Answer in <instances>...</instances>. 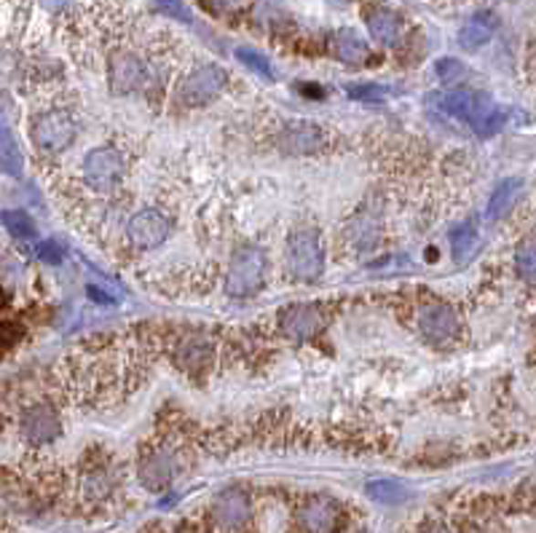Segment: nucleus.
I'll use <instances>...</instances> for the list:
<instances>
[{"label": "nucleus", "mask_w": 536, "mask_h": 533, "mask_svg": "<svg viewBox=\"0 0 536 533\" xmlns=\"http://www.w3.org/2000/svg\"><path fill=\"white\" fill-rule=\"evenodd\" d=\"M352 99H357V102H384L386 97H389V91L384 89V86H375V83H363V86H349V91H346Z\"/></svg>", "instance_id": "28"}, {"label": "nucleus", "mask_w": 536, "mask_h": 533, "mask_svg": "<svg viewBox=\"0 0 536 533\" xmlns=\"http://www.w3.org/2000/svg\"><path fill=\"white\" fill-rule=\"evenodd\" d=\"M288 268L300 282H314L325 271V252L314 228H295L288 239Z\"/></svg>", "instance_id": "3"}, {"label": "nucleus", "mask_w": 536, "mask_h": 533, "mask_svg": "<svg viewBox=\"0 0 536 533\" xmlns=\"http://www.w3.org/2000/svg\"><path fill=\"white\" fill-rule=\"evenodd\" d=\"M162 5V11H166L169 16L180 19V22H191V11L183 0H156Z\"/></svg>", "instance_id": "30"}, {"label": "nucleus", "mask_w": 536, "mask_h": 533, "mask_svg": "<svg viewBox=\"0 0 536 533\" xmlns=\"http://www.w3.org/2000/svg\"><path fill=\"white\" fill-rule=\"evenodd\" d=\"M365 25L373 38L384 46H397L403 38V19L386 5H371L365 11Z\"/></svg>", "instance_id": "16"}, {"label": "nucleus", "mask_w": 536, "mask_h": 533, "mask_svg": "<svg viewBox=\"0 0 536 533\" xmlns=\"http://www.w3.org/2000/svg\"><path fill=\"white\" fill-rule=\"evenodd\" d=\"M126 162L119 148L102 145L86 153L83 159V183L97 193H110L124 180Z\"/></svg>", "instance_id": "4"}, {"label": "nucleus", "mask_w": 536, "mask_h": 533, "mask_svg": "<svg viewBox=\"0 0 536 533\" xmlns=\"http://www.w3.org/2000/svg\"><path fill=\"white\" fill-rule=\"evenodd\" d=\"M206 357H209V349H206L202 340H188L183 349H180V362L183 365H188L191 370H196L202 362H206Z\"/></svg>", "instance_id": "27"}, {"label": "nucleus", "mask_w": 536, "mask_h": 533, "mask_svg": "<svg viewBox=\"0 0 536 533\" xmlns=\"http://www.w3.org/2000/svg\"><path fill=\"white\" fill-rule=\"evenodd\" d=\"M496 16L491 11H480V14H475V16H469L464 25H461V30H458V46L464 48V51H478V48H483L486 43L494 38L496 33Z\"/></svg>", "instance_id": "17"}, {"label": "nucleus", "mask_w": 536, "mask_h": 533, "mask_svg": "<svg viewBox=\"0 0 536 533\" xmlns=\"http://www.w3.org/2000/svg\"><path fill=\"white\" fill-rule=\"evenodd\" d=\"M421 533H458V531H456L454 526L443 523V520H429V523L421 528Z\"/></svg>", "instance_id": "33"}, {"label": "nucleus", "mask_w": 536, "mask_h": 533, "mask_svg": "<svg viewBox=\"0 0 536 533\" xmlns=\"http://www.w3.org/2000/svg\"><path fill=\"white\" fill-rule=\"evenodd\" d=\"M89 298H94V300H100V303H110V295H102V289L100 287H89Z\"/></svg>", "instance_id": "34"}, {"label": "nucleus", "mask_w": 536, "mask_h": 533, "mask_svg": "<svg viewBox=\"0 0 536 533\" xmlns=\"http://www.w3.org/2000/svg\"><path fill=\"white\" fill-rule=\"evenodd\" d=\"M435 99V105L448 113L456 121H464L478 137H494L496 131H501V126L507 121V113L501 105H496L486 91H475V89H451L448 94H435L429 97Z\"/></svg>", "instance_id": "1"}, {"label": "nucleus", "mask_w": 536, "mask_h": 533, "mask_svg": "<svg viewBox=\"0 0 536 533\" xmlns=\"http://www.w3.org/2000/svg\"><path fill=\"white\" fill-rule=\"evenodd\" d=\"M169 234H172V223L159 209H142L126 225V239L137 249H156L169 239Z\"/></svg>", "instance_id": "8"}, {"label": "nucleus", "mask_w": 536, "mask_h": 533, "mask_svg": "<svg viewBox=\"0 0 536 533\" xmlns=\"http://www.w3.org/2000/svg\"><path fill=\"white\" fill-rule=\"evenodd\" d=\"M515 263H518V274H520L529 285H534V246H531V242H526V245L518 249Z\"/></svg>", "instance_id": "29"}, {"label": "nucleus", "mask_w": 536, "mask_h": 533, "mask_svg": "<svg viewBox=\"0 0 536 533\" xmlns=\"http://www.w3.org/2000/svg\"><path fill=\"white\" fill-rule=\"evenodd\" d=\"M236 59H239L247 70H252L255 76H260V78H266V81L274 78L271 62H268L263 54H257V51H252V48H239V51H236Z\"/></svg>", "instance_id": "25"}, {"label": "nucleus", "mask_w": 536, "mask_h": 533, "mask_svg": "<svg viewBox=\"0 0 536 533\" xmlns=\"http://www.w3.org/2000/svg\"><path fill=\"white\" fill-rule=\"evenodd\" d=\"M76 121L65 110H43L30 123V140L41 153H59L76 140Z\"/></svg>", "instance_id": "5"}, {"label": "nucleus", "mask_w": 536, "mask_h": 533, "mask_svg": "<svg viewBox=\"0 0 536 533\" xmlns=\"http://www.w3.org/2000/svg\"><path fill=\"white\" fill-rule=\"evenodd\" d=\"M148 81V68L140 57L129 51H116L110 57V89L116 94H131Z\"/></svg>", "instance_id": "14"}, {"label": "nucleus", "mask_w": 536, "mask_h": 533, "mask_svg": "<svg viewBox=\"0 0 536 533\" xmlns=\"http://www.w3.org/2000/svg\"><path fill=\"white\" fill-rule=\"evenodd\" d=\"M331 51L335 59H341V62H346V65H363V62H368V57H371L368 43L363 41L354 30H338V33L332 36Z\"/></svg>", "instance_id": "18"}, {"label": "nucleus", "mask_w": 536, "mask_h": 533, "mask_svg": "<svg viewBox=\"0 0 536 533\" xmlns=\"http://www.w3.org/2000/svg\"><path fill=\"white\" fill-rule=\"evenodd\" d=\"M41 3L48 8V11H62L70 0H41Z\"/></svg>", "instance_id": "35"}, {"label": "nucleus", "mask_w": 536, "mask_h": 533, "mask_svg": "<svg viewBox=\"0 0 536 533\" xmlns=\"http://www.w3.org/2000/svg\"><path fill=\"white\" fill-rule=\"evenodd\" d=\"M435 70H437V78L443 83H448V86H454V83H461L467 78V68L454 59V57H446V59H440L437 65H435Z\"/></svg>", "instance_id": "26"}, {"label": "nucleus", "mask_w": 536, "mask_h": 533, "mask_svg": "<svg viewBox=\"0 0 536 533\" xmlns=\"http://www.w3.org/2000/svg\"><path fill=\"white\" fill-rule=\"evenodd\" d=\"M205 5L212 14H234L247 5V0H205Z\"/></svg>", "instance_id": "31"}, {"label": "nucleus", "mask_w": 536, "mask_h": 533, "mask_svg": "<svg viewBox=\"0 0 536 533\" xmlns=\"http://www.w3.org/2000/svg\"><path fill=\"white\" fill-rule=\"evenodd\" d=\"M328 325V314L317 303H298L282 314V332L289 340H311Z\"/></svg>", "instance_id": "11"}, {"label": "nucleus", "mask_w": 536, "mask_h": 533, "mask_svg": "<svg viewBox=\"0 0 536 533\" xmlns=\"http://www.w3.org/2000/svg\"><path fill=\"white\" fill-rule=\"evenodd\" d=\"M177 475H180V464H177V455L172 451L148 453L140 464V480L151 491L166 488Z\"/></svg>", "instance_id": "15"}, {"label": "nucleus", "mask_w": 536, "mask_h": 533, "mask_svg": "<svg viewBox=\"0 0 536 533\" xmlns=\"http://www.w3.org/2000/svg\"><path fill=\"white\" fill-rule=\"evenodd\" d=\"M212 520L217 531L242 533L252 520V504L249 496L242 488H226L215 496L212 501Z\"/></svg>", "instance_id": "7"}, {"label": "nucleus", "mask_w": 536, "mask_h": 533, "mask_svg": "<svg viewBox=\"0 0 536 533\" xmlns=\"http://www.w3.org/2000/svg\"><path fill=\"white\" fill-rule=\"evenodd\" d=\"M113 483H116V480H113V472H110L108 466H94V469L83 472L81 491L86 498L100 501V498L110 496V491H113Z\"/></svg>", "instance_id": "22"}, {"label": "nucleus", "mask_w": 536, "mask_h": 533, "mask_svg": "<svg viewBox=\"0 0 536 533\" xmlns=\"http://www.w3.org/2000/svg\"><path fill=\"white\" fill-rule=\"evenodd\" d=\"M418 332L429 340V343H448L458 335V317L448 303L432 300L424 303L418 311Z\"/></svg>", "instance_id": "9"}, {"label": "nucleus", "mask_w": 536, "mask_h": 533, "mask_svg": "<svg viewBox=\"0 0 536 533\" xmlns=\"http://www.w3.org/2000/svg\"><path fill=\"white\" fill-rule=\"evenodd\" d=\"M0 223L3 228L14 236V239H33L36 236V223L25 209H5L0 212Z\"/></svg>", "instance_id": "24"}, {"label": "nucleus", "mask_w": 536, "mask_h": 533, "mask_svg": "<svg viewBox=\"0 0 536 533\" xmlns=\"http://www.w3.org/2000/svg\"><path fill=\"white\" fill-rule=\"evenodd\" d=\"M448 242H451V257H454L456 266H467L478 255L480 234H478L475 223H461L448 234Z\"/></svg>", "instance_id": "20"}, {"label": "nucleus", "mask_w": 536, "mask_h": 533, "mask_svg": "<svg viewBox=\"0 0 536 533\" xmlns=\"http://www.w3.org/2000/svg\"><path fill=\"white\" fill-rule=\"evenodd\" d=\"M520 188H523V183L520 180H515V177H510V180H504V183H499L496 185V191L491 193V202H489V220H504L515 204H518V196H520Z\"/></svg>", "instance_id": "21"}, {"label": "nucleus", "mask_w": 536, "mask_h": 533, "mask_svg": "<svg viewBox=\"0 0 536 533\" xmlns=\"http://www.w3.org/2000/svg\"><path fill=\"white\" fill-rule=\"evenodd\" d=\"M325 145H328V137L317 123L289 121L279 131V148L289 156H311V153H320Z\"/></svg>", "instance_id": "12"}, {"label": "nucleus", "mask_w": 536, "mask_h": 533, "mask_svg": "<svg viewBox=\"0 0 536 533\" xmlns=\"http://www.w3.org/2000/svg\"><path fill=\"white\" fill-rule=\"evenodd\" d=\"M38 257H41L43 263H48V266H57V263H62L65 252L59 249L57 242H43V245L38 246Z\"/></svg>", "instance_id": "32"}, {"label": "nucleus", "mask_w": 536, "mask_h": 533, "mask_svg": "<svg viewBox=\"0 0 536 533\" xmlns=\"http://www.w3.org/2000/svg\"><path fill=\"white\" fill-rule=\"evenodd\" d=\"M268 274V257L260 246H242L228 266L226 292L231 298H249L263 287Z\"/></svg>", "instance_id": "2"}, {"label": "nucleus", "mask_w": 536, "mask_h": 533, "mask_svg": "<svg viewBox=\"0 0 536 533\" xmlns=\"http://www.w3.org/2000/svg\"><path fill=\"white\" fill-rule=\"evenodd\" d=\"M22 437L25 443H30L33 448H41L48 445L59 437L62 432V421H59V413L54 411L48 402H38L33 408L22 413Z\"/></svg>", "instance_id": "10"}, {"label": "nucleus", "mask_w": 536, "mask_h": 533, "mask_svg": "<svg viewBox=\"0 0 536 533\" xmlns=\"http://www.w3.org/2000/svg\"><path fill=\"white\" fill-rule=\"evenodd\" d=\"M298 523L303 533H335L341 526V507L331 496H311L300 507Z\"/></svg>", "instance_id": "13"}, {"label": "nucleus", "mask_w": 536, "mask_h": 533, "mask_svg": "<svg viewBox=\"0 0 536 533\" xmlns=\"http://www.w3.org/2000/svg\"><path fill=\"white\" fill-rule=\"evenodd\" d=\"M365 493L375 504H384V507H397V504L408 501L405 486H400L397 480H373V483H368Z\"/></svg>", "instance_id": "23"}, {"label": "nucleus", "mask_w": 536, "mask_h": 533, "mask_svg": "<svg viewBox=\"0 0 536 533\" xmlns=\"http://www.w3.org/2000/svg\"><path fill=\"white\" fill-rule=\"evenodd\" d=\"M22 172H25V156H22L19 140L8 123L0 121V174L16 180L22 177Z\"/></svg>", "instance_id": "19"}, {"label": "nucleus", "mask_w": 536, "mask_h": 533, "mask_svg": "<svg viewBox=\"0 0 536 533\" xmlns=\"http://www.w3.org/2000/svg\"><path fill=\"white\" fill-rule=\"evenodd\" d=\"M228 83V76L223 68L217 65H202L196 70H191L180 89H177V99L185 105V108H202V105H209L212 99H217L223 94Z\"/></svg>", "instance_id": "6"}]
</instances>
